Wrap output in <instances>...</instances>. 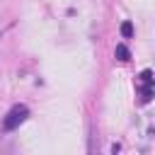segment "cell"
<instances>
[{"mask_svg": "<svg viewBox=\"0 0 155 155\" xmlns=\"http://www.w3.org/2000/svg\"><path fill=\"white\" fill-rule=\"evenodd\" d=\"M138 90H140V102L143 104H148L155 97V75H153L150 68L140 70V75H138Z\"/></svg>", "mask_w": 155, "mask_h": 155, "instance_id": "1", "label": "cell"}, {"mask_svg": "<svg viewBox=\"0 0 155 155\" xmlns=\"http://www.w3.org/2000/svg\"><path fill=\"white\" fill-rule=\"evenodd\" d=\"M27 116H29V109H27L24 104H15V107L7 111V116L2 119V128H5V131H15V128H19V124H24Z\"/></svg>", "mask_w": 155, "mask_h": 155, "instance_id": "2", "label": "cell"}, {"mask_svg": "<svg viewBox=\"0 0 155 155\" xmlns=\"http://www.w3.org/2000/svg\"><path fill=\"white\" fill-rule=\"evenodd\" d=\"M114 53H116V58H119V61H124V63H126V61H131V51H128V46H126V44H116V51H114Z\"/></svg>", "mask_w": 155, "mask_h": 155, "instance_id": "3", "label": "cell"}, {"mask_svg": "<svg viewBox=\"0 0 155 155\" xmlns=\"http://www.w3.org/2000/svg\"><path fill=\"white\" fill-rule=\"evenodd\" d=\"M121 34H124L126 39H131V36H133V24H131V22H124V24H121Z\"/></svg>", "mask_w": 155, "mask_h": 155, "instance_id": "4", "label": "cell"}]
</instances>
